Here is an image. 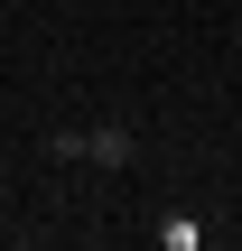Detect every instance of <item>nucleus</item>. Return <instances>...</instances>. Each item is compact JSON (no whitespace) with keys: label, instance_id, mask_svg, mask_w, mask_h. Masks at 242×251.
<instances>
[{"label":"nucleus","instance_id":"obj_1","mask_svg":"<svg viewBox=\"0 0 242 251\" xmlns=\"http://www.w3.org/2000/svg\"><path fill=\"white\" fill-rule=\"evenodd\" d=\"M84 158H93V168H131V158H140V140H131L121 121H93V130H84Z\"/></svg>","mask_w":242,"mask_h":251}]
</instances>
